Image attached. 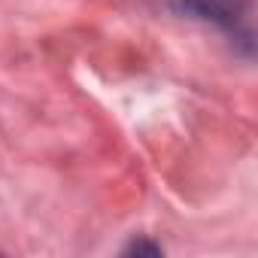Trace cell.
<instances>
[{
  "label": "cell",
  "instance_id": "6da1fadb",
  "mask_svg": "<svg viewBox=\"0 0 258 258\" xmlns=\"http://www.w3.org/2000/svg\"><path fill=\"white\" fill-rule=\"evenodd\" d=\"M182 4L195 16H201L207 22H216L222 28H234L249 10V0H182Z\"/></svg>",
  "mask_w": 258,
  "mask_h": 258
},
{
  "label": "cell",
  "instance_id": "7a4b0ae2",
  "mask_svg": "<svg viewBox=\"0 0 258 258\" xmlns=\"http://www.w3.org/2000/svg\"><path fill=\"white\" fill-rule=\"evenodd\" d=\"M124 252H134V255H158L161 249H158V246H152V243H143V240L137 243V240H134V243H131V246H127Z\"/></svg>",
  "mask_w": 258,
  "mask_h": 258
}]
</instances>
